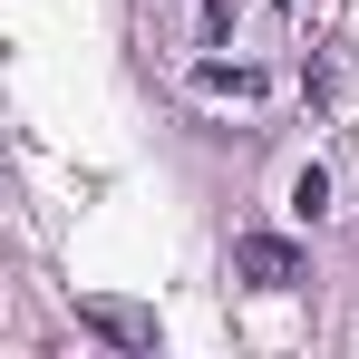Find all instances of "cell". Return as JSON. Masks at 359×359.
Returning <instances> with one entry per match:
<instances>
[{"label": "cell", "instance_id": "cell-4", "mask_svg": "<svg viewBox=\"0 0 359 359\" xmlns=\"http://www.w3.org/2000/svg\"><path fill=\"white\" fill-rule=\"evenodd\" d=\"M320 204H330V165H301L292 175V214H320Z\"/></svg>", "mask_w": 359, "mask_h": 359}, {"label": "cell", "instance_id": "cell-1", "mask_svg": "<svg viewBox=\"0 0 359 359\" xmlns=\"http://www.w3.org/2000/svg\"><path fill=\"white\" fill-rule=\"evenodd\" d=\"M233 282H252V292H301V282H311V252H301L292 233H243L233 243Z\"/></svg>", "mask_w": 359, "mask_h": 359}, {"label": "cell", "instance_id": "cell-3", "mask_svg": "<svg viewBox=\"0 0 359 359\" xmlns=\"http://www.w3.org/2000/svg\"><path fill=\"white\" fill-rule=\"evenodd\" d=\"M194 97H214V107L233 97V107H252V97H262V68H243V59H194Z\"/></svg>", "mask_w": 359, "mask_h": 359}, {"label": "cell", "instance_id": "cell-2", "mask_svg": "<svg viewBox=\"0 0 359 359\" xmlns=\"http://www.w3.org/2000/svg\"><path fill=\"white\" fill-rule=\"evenodd\" d=\"M78 330L107 340V350H126V359L156 350V311H136V301H78Z\"/></svg>", "mask_w": 359, "mask_h": 359}, {"label": "cell", "instance_id": "cell-5", "mask_svg": "<svg viewBox=\"0 0 359 359\" xmlns=\"http://www.w3.org/2000/svg\"><path fill=\"white\" fill-rule=\"evenodd\" d=\"M282 10H292V0H282Z\"/></svg>", "mask_w": 359, "mask_h": 359}]
</instances>
